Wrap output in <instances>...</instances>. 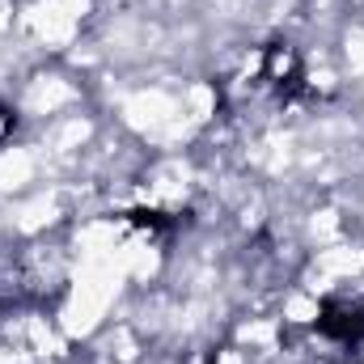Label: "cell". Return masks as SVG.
<instances>
[{"label":"cell","mask_w":364,"mask_h":364,"mask_svg":"<svg viewBox=\"0 0 364 364\" xmlns=\"http://www.w3.org/2000/svg\"><path fill=\"white\" fill-rule=\"evenodd\" d=\"M263 77L275 85L279 97H292V93L301 90V60L284 43H275V47H267V55H263Z\"/></svg>","instance_id":"6da1fadb"},{"label":"cell","mask_w":364,"mask_h":364,"mask_svg":"<svg viewBox=\"0 0 364 364\" xmlns=\"http://www.w3.org/2000/svg\"><path fill=\"white\" fill-rule=\"evenodd\" d=\"M318 331L331 335V339H364V309L360 305H335V301H326L322 318H318Z\"/></svg>","instance_id":"7a4b0ae2"},{"label":"cell","mask_w":364,"mask_h":364,"mask_svg":"<svg viewBox=\"0 0 364 364\" xmlns=\"http://www.w3.org/2000/svg\"><path fill=\"white\" fill-rule=\"evenodd\" d=\"M13 123H17V114H13L9 106H0V140H4L9 132H13Z\"/></svg>","instance_id":"3957f363"}]
</instances>
